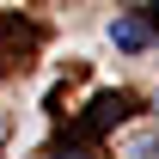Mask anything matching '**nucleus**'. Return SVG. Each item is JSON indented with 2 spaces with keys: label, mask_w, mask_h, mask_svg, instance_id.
Wrapping results in <instances>:
<instances>
[{
  "label": "nucleus",
  "mask_w": 159,
  "mask_h": 159,
  "mask_svg": "<svg viewBox=\"0 0 159 159\" xmlns=\"http://www.w3.org/2000/svg\"><path fill=\"white\" fill-rule=\"evenodd\" d=\"M110 43L135 55V49H147V43H153V31H147V19H135V12H122V19L110 25Z\"/></svg>",
  "instance_id": "nucleus-1"
},
{
  "label": "nucleus",
  "mask_w": 159,
  "mask_h": 159,
  "mask_svg": "<svg viewBox=\"0 0 159 159\" xmlns=\"http://www.w3.org/2000/svg\"><path fill=\"white\" fill-rule=\"evenodd\" d=\"M55 159H86V153H67V147H55Z\"/></svg>",
  "instance_id": "nucleus-2"
}]
</instances>
